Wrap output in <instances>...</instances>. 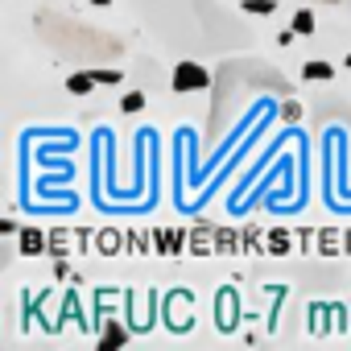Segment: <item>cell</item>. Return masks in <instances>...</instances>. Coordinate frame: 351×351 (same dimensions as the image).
<instances>
[{"instance_id":"cell-1","label":"cell","mask_w":351,"mask_h":351,"mask_svg":"<svg viewBox=\"0 0 351 351\" xmlns=\"http://www.w3.org/2000/svg\"><path fill=\"white\" fill-rule=\"evenodd\" d=\"M34 29H38V38H42L54 54H62L66 62L99 66L104 58H120V54H124V42L112 38V29H91V25L75 21V17L50 13V9L34 17Z\"/></svg>"},{"instance_id":"cell-2","label":"cell","mask_w":351,"mask_h":351,"mask_svg":"<svg viewBox=\"0 0 351 351\" xmlns=\"http://www.w3.org/2000/svg\"><path fill=\"white\" fill-rule=\"evenodd\" d=\"M145 29L169 50H203V13L199 0H128Z\"/></svg>"},{"instance_id":"cell-3","label":"cell","mask_w":351,"mask_h":351,"mask_svg":"<svg viewBox=\"0 0 351 351\" xmlns=\"http://www.w3.org/2000/svg\"><path fill=\"white\" fill-rule=\"evenodd\" d=\"M169 87L178 91V95H186V91H203V87H211V75L195 62V58H182L178 66H173V79H169Z\"/></svg>"},{"instance_id":"cell-4","label":"cell","mask_w":351,"mask_h":351,"mask_svg":"<svg viewBox=\"0 0 351 351\" xmlns=\"http://www.w3.org/2000/svg\"><path fill=\"white\" fill-rule=\"evenodd\" d=\"M91 87H95V75H91V66H83L79 75H71V79H66V91H71V95H87Z\"/></svg>"},{"instance_id":"cell-5","label":"cell","mask_w":351,"mask_h":351,"mask_svg":"<svg viewBox=\"0 0 351 351\" xmlns=\"http://www.w3.org/2000/svg\"><path fill=\"white\" fill-rule=\"evenodd\" d=\"M330 75H335L330 62H306V66H302V79H310V83H326Z\"/></svg>"},{"instance_id":"cell-6","label":"cell","mask_w":351,"mask_h":351,"mask_svg":"<svg viewBox=\"0 0 351 351\" xmlns=\"http://www.w3.org/2000/svg\"><path fill=\"white\" fill-rule=\"evenodd\" d=\"M293 34H298V38H310V34H314V13H310V9H298V13H293Z\"/></svg>"},{"instance_id":"cell-7","label":"cell","mask_w":351,"mask_h":351,"mask_svg":"<svg viewBox=\"0 0 351 351\" xmlns=\"http://www.w3.org/2000/svg\"><path fill=\"white\" fill-rule=\"evenodd\" d=\"M21 252H25V256H34V252H42V232H38V228H29V232L21 236Z\"/></svg>"},{"instance_id":"cell-8","label":"cell","mask_w":351,"mask_h":351,"mask_svg":"<svg viewBox=\"0 0 351 351\" xmlns=\"http://www.w3.org/2000/svg\"><path fill=\"white\" fill-rule=\"evenodd\" d=\"M244 9H248V13H265V17H269V13H277V0H244Z\"/></svg>"},{"instance_id":"cell-9","label":"cell","mask_w":351,"mask_h":351,"mask_svg":"<svg viewBox=\"0 0 351 351\" xmlns=\"http://www.w3.org/2000/svg\"><path fill=\"white\" fill-rule=\"evenodd\" d=\"M91 75H95V83H120L124 79L120 71H104V66H91Z\"/></svg>"},{"instance_id":"cell-10","label":"cell","mask_w":351,"mask_h":351,"mask_svg":"<svg viewBox=\"0 0 351 351\" xmlns=\"http://www.w3.org/2000/svg\"><path fill=\"white\" fill-rule=\"evenodd\" d=\"M120 108H124V112H141V108H145V99L132 91V95H124V99H120Z\"/></svg>"},{"instance_id":"cell-11","label":"cell","mask_w":351,"mask_h":351,"mask_svg":"<svg viewBox=\"0 0 351 351\" xmlns=\"http://www.w3.org/2000/svg\"><path fill=\"white\" fill-rule=\"evenodd\" d=\"M91 5H99V9H104V5H112V0H91Z\"/></svg>"},{"instance_id":"cell-12","label":"cell","mask_w":351,"mask_h":351,"mask_svg":"<svg viewBox=\"0 0 351 351\" xmlns=\"http://www.w3.org/2000/svg\"><path fill=\"white\" fill-rule=\"evenodd\" d=\"M322 5H339V0H322Z\"/></svg>"},{"instance_id":"cell-13","label":"cell","mask_w":351,"mask_h":351,"mask_svg":"<svg viewBox=\"0 0 351 351\" xmlns=\"http://www.w3.org/2000/svg\"><path fill=\"white\" fill-rule=\"evenodd\" d=\"M347 66H351V54H347Z\"/></svg>"}]
</instances>
